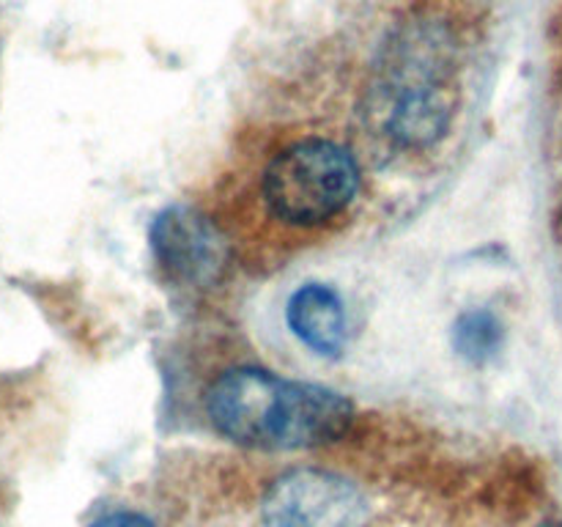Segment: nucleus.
I'll return each mask as SVG.
<instances>
[{
  "mask_svg": "<svg viewBox=\"0 0 562 527\" xmlns=\"http://www.w3.org/2000/svg\"><path fill=\"white\" fill-rule=\"evenodd\" d=\"M456 71V42L445 22L431 16L401 22L382 44L368 80V124L393 148L428 152L453 126Z\"/></svg>",
  "mask_w": 562,
  "mask_h": 527,
  "instance_id": "obj_1",
  "label": "nucleus"
},
{
  "mask_svg": "<svg viewBox=\"0 0 562 527\" xmlns=\"http://www.w3.org/2000/svg\"><path fill=\"white\" fill-rule=\"evenodd\" d=\"M214 431L252 450H311L338 442L355 423V404L324 384L256 366L228 368L206 390Z\"/></svg>",
  "mask_w": 562,
  "mask_h": 527,
  "instance_id": "obj_2",
  "label": "nucleus"
},
{
  "mask_svg": "<svg viewBox=\"0 0 562 527\" xmlns=\"http://www.w3.org/2000/svg\"><path fill=\"white\" fill-rule=\"evenodd\" d=\"M362 184L357 157L329 137H305L274 154L261 179L263 203L274 220L318 228L355 203Z\"/></svg>",
  "mask_w": 562,
  "mask_h": 527,
  "instance_id": "obj_3",
  "label": "nucleus"
},
{
  "mask_svg": "<svg viewBox=\"0 0 562 527\" xmlns=\"http://www.w3.org/2000/svg\"><path fill=\"white\" fill-rule=\"evenodd\" d=\"M263 527H368L371 505L349 478L322 467H296L269 483Z\"/></svg>",
  "mask_w": 562,
  "mask_h": 527,
  "instance_id": "obj_4",
  "label": "nucleus"
},
{
  "mask_svg": "<svg viewBox=\"0 0 562 527\" xmlns=\"http://www.w3.org/2000/svg\"><path fill=\"white\" fill-rule=\"evenodd\" d=\"M148 239L165 272L184 285H212L228 261V247L220 231L192 206H168L159 212Z\"/></svg>",
  "mask_w": 562,
  "mask_h": 527,
  "instance_id": "obj_5",
  "label": "nucleus"
},
{
  "mask_svg": "<svg viewBox=\"0 0 562 527\" xmlns=\"http://www.w3.org/2000/svg\"><path fill=\"white\" fill-rule=\"evenodd\" d=\"M285 322L294 338L318 357L344 355L346 307L338 291L327 283H305L285 302Z\"/></svg>",
  "mask_w": 562,
  "mask_h": 527,
  "instance_id": "obj_6",
  "label": "nucleus"
},
{
  "mask_svg": "<svg viewBox=\"0 0 562 527\" xmlns=\"http://www.w3.org/2000/svg\"><path fill=\"white\" fill-rule=\"evenodd\" d=\"M505 344V327L488 307H470L453 324V349L472 366H486Z\"/></svg>",
  "mask_w": 562,
  "mask_h": 527,
  "instance_id": "obj_7",
  "label": "nucleus"
},
{
  "mask_svg": "<svg viewBox=\"0 0 562 527\" xmlns=\"http://www.w3.org/2000/svg\"><path fill=\"white\" fill-rule=\"evenodd\" d=\"M88 527H157L154 519H148L140 511H113V514H104L99 519H93Z\"/></svg>",
  "mask_w": 562,
  "mask_h": 527,
  "instance_id": "obj_8",
  "label": "nucleus"
},
{
  "mask_svg": "<svg viewBox=\"0 0 562 527\" xmlns=\"http://www.w3.org/2000/svg\"><path fill=\"white\" fill-rule=\"evenodd\" d=\"M541 527H562V522H547V525H541Z\"/></svg>",
  "mask_w": 562,
  "mask_h": 527,
  "instance_id": "obj_9",
  "label": "nucleus"
}]
</instances>
